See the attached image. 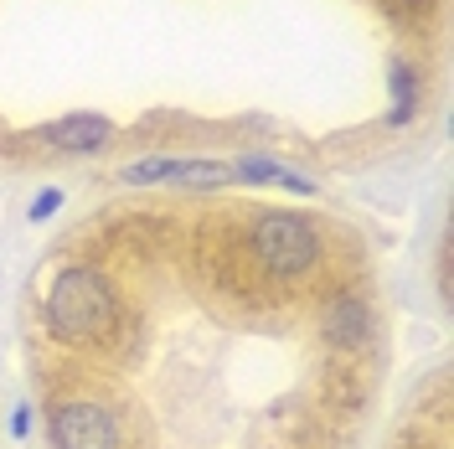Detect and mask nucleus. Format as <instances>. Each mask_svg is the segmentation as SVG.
<instances>
[{
	"label": "nucleus",
	"instance_id": "obj_5",
	"mask_svg": "<svg viewBox=\"0 0 454 449\" xmlns=\"http://www.w3.org/2000/svg\"><path fill=\"white\" fill-rule=\"evenodd\" d=\"M232 181H248V186H284V192H300V197H310L315 192L310 176L284 170L279 161H269V155H243V161L232 166Z\"/></svg>",
	"mask_w": 454,
	"mask_h": 449
},
{
	"label": "nucleus",
	"instance_id": "obj_11",
	"mask_svg": "<svg viewBox=\"0 0 454 449\" xmlns=\"http://www.w3.org/2000/svg\"><path fill=\"white\" fill-rule=\"evenodd\" d=\"M27 429H31V414H27V408H21V414H16V419H11V434H16V439H21V434H27Z\"/></svg>",
	"mask_w": 454,
	"mask_h": 449
},
{
	"label": "nucleus",
	"instance_id": "obj_9",
	"mask_svg": "<svg viewBox=\"0 0 454 449\" xmlns=\"http://www.w3.org/2000/svg\"><path fill=\"white\" fill-rule=\"evenodd\" d=\"M176 170H181L176 155H150V161L124 166V181H129V186H150V181H176Z\"/></svg>",
	"mask_w": 454,
	"mask_h": 449
},
{
	"label": "nucleus",
	"instance_id": "obj_2",
	"mask_svg": "<svg viewBox=\"0 0 454 449\" xmlns=\"http://www.w3.org/2000/svg\"><path fill=\"white\" fill-rule=\"evenodd\" d=\"M248 243H254L269 280H300L315 264V253H320L315 227L305 217H294V212H263L254 223V238Z\"/></svg>",
	"mask_w": 454,
	"mask_h": 449
},
{
	"label": "nucleus",
	"instance_id": "obj_1",
	"mask_svg": "<svg viewBox=\"0 0 454 449\" xmlns=\"http://www.w3.org/2000/svg\"><path fill=\"white\" fill-rule=\"evenodd\" d=\"M119 320V300H114L109 280L98 269H62L47 289V326L57 341L67 346H88V341H104Z\"/></svg>",
	"mask_w": 454,
	"mask_h": 449
},
{
	"label": "nucleus",
	"instance_id": "obj_7",
	"mask_svg": "<svg viewBox=\"0 0 454 449\" xmlns=\"http://www.w3.org/2000/svg\"><path fill=\"white\" fill-rule=\"evenodd\" d=\"M413 109H419V78H413V67H403V62H393V124H408L413 119Z\"/></svg>",
	"mask_w": 454,
	"mask_h": 449
},
{
	"label": "nucleus",
	"instance_id": "obj_4",
	"mask_svg": "<svg viewBox=\"0 0 454 449\" xmlns=\"http://www.w3.org/2000/svg\"><path fill=\"white\" fill-rule=\"evenodd\" d=\"M109 135H114V124L104 114H67V119H52L42 130V140L57 145V150H98Z\"/></svg>",
	"mask_w": 454,
	"mask_h": 449
},
{
	"label": "nucleus",
	"instance_id": "obj_8",
	"mask_svg": "<svg viewBox=\"0 0 454 449\" xmlns=\"http://www.w3.org/2000/svg\"><path fill=\"white\" fill-rule=\"evenodd\" d=\"M176 181L181 186H227L232 181V166H223V161H181Z\"/></svg>",
	"mask_w": 454,
	"mask_h": 449
},
{
	"label": "nucleus",
	"instance_id": "obj_6",
	"mask_svg": "<svg viewBox=\"0 0 454 449\" xmlns=\"http://www.w3.org/2000/svg\"><path fill=\"white\" fill-rule=\"evenodd\" d=\"M325 336L336 341V346H362V341L372 336V310H367V300H356V295L336 300V305H331V315H325Z\"/></svg>",
	"mask_w": 454,
	"mask_h": 449
},
{
	"label": "nucleus",
	"instance_id": "obj_10",
	"mask_svg": "<svg viewBox=\"0 0 454 449\" xmlns=\"http://www.w3.org/2000/svg\"><path fill=\"white\" fill-rule=\"evenodd\" d=\"M57 207H62V192H42V197L31 201V223H47Z\"/></svg>",
	"mask_w": 454,
	"mask_h": 449
},
{
	"label": "nucleus",
	"instance_id": "obj_3",
	"mask_svg": "<svg viewBox=\"0 0 454 449\" xmlns=\"http://www.w3.org/2000/svg\"><path fill=\"white\" fill-rule=\"evenodd\" d=\"M52 439L57 449H119V429L98 403H57Z\"/></svg>",
	"mask_w": 454,
	"mask_h": 449
}]
</instances>
